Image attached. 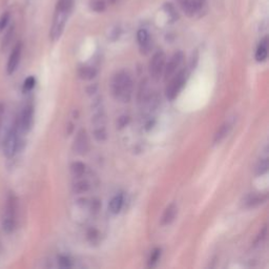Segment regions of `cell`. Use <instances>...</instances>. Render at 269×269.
<instances>
[{"label": "cell", "instance_id": "cell-1", "mask_svg": "<svg viewBox=\"0 0 269 269\" xmlns=\"http://www.w3.org/2000/svg\"><path fill=\"white\" fill-rule=\"evenodd\" d=\"M74 3L75 0H58L57 1L51 31H49V38L52 41H57L61 37L68 18L72 14Z\"/></svg>", "mask_w": 269, "mask_h": 269}, {"label": "cell", "instance_id": "cell-2", "mask_svg": "<svg viewBox=\"0 0 269 269\" xmlns=\"http://www.w3.org/2000/svg\"><path fill=\"white\" fill-rule=\"evenodd\" d=\"M112 94L117 100L121 102H129L133 96L134 84L128 73L121 71L117 73L111 82Z\"/></svg>", "mask_w": 269, "mask_h": 269}, {"label": "cell", "instance_id": "cell-3", "mask_svg": "<svg viewBox=\"0 0 269 269\" xmlns=\"http://www.w3.org/2000/svg\"><path fill=\"white\" fill-rule=\"evenodd\" d=\"M17 209L18 202L14 193H9L5 199V202L2 209L1 215V226L3 232L11 234L17 224Z\"/></svg>", "mask_w": 269, "mask_h": 269}, {"label": "cell", "instance_id": "cell-4", "mask_svg": "<svg viewBox=\"0 0 269 269\" xmlns=\"http://www.w3.org/2000/svg\"><path fill=\"white\" fill-rule=\"evenodd\" d=\"M188 77V73L186 69H181L172 77L171 82L168 83L165 89V95L168 100H174V99L181 92V89L186 83Z\"/></svg>", "mask_w": 269, "mask_h": 269}, {"label": "cell", "instance_id": "cell-5", "mask_svg": "<svg viewBox=\"0 0 269 269\" xmlns=\"http://www.w3.org/2000/svg\"><path fill=\"white\" fill-rule=\"evenodd\" d=\"M19 137H18V125L17 123L8 129L2 144L3 155L6 158H12L18 149Z\"/></svg>", "mask_w": 269, "mask_h": 269}, {"label": "cell", "instance_id": "cell-6", "mask_svg": "<svg viewBox=\"0 0 269 269\" xmlns=\"http://www.w3.org/2000/svg\"><path fill=\"white\" fill-rule=\"evenodd\" d=\"M165 60V54L162 51H159L153 56L151 62H149V74L155 81H158L161 78L164 72Z\"/></svg>", "mask_w": 269, "mask_h": 269}, {"label": "cell", "instance_id": "cell-7", "mask_svg": "<svg viewBox=\"0 0 269 269\" xmlns=\"http://www.w3.org/2000/svg\"><path fill=\"white\" fill-rule=\"evenodd\" d=\"M181 9L189 17H193L201 11L205 4V0H177Z\"/></svg>", "mask_w": 269, "mask_h": 269}, {"label": "cell", "instance_id": "cell-8", "mask_svg": "<svg viewBox=\"0 0 269 269\" xmlns=\"http://www.w3.org/2000/svg\"><path fill=\"white\" fill-rule=\"evenodd\" d=\"M33 117H34V108L31 104H27L19 117V121L17 122L18 129H21L22 132L26 133L32 127L33 124Z\"/></svg>", "mask_w": 269, "mask_h": 269}, {"label": "cell", "instance_id": "cell-9", "mask_svg": "<svg viewBox=\"0 0 269 269\" xmlns=\"http://www.w3.org/2000/svg\"><path fill=\"white\" fill-rule=\"evenodd\" d=\"M183 59H184V55L182 52H177L172 56V58L169 59V61L167 62V64H165V67H164L163 74H164L165 80L171 79L176 74L177 69L182 64Z\"/></svg>", "mask_w": 269, "mask_h": 269}, {"label": "cell", "instance_id": "cell-10", "mask_svg": "<svg viewBox=\"0 0 269 269\" xmlns=\"http://www.w3.org/2000/svg\"><path fill=\"white\" fill-rule=\"evenodd\" d=\"M21 53H22V43L18 42L12 49L11 55L8 57L7 60V65H6V71L8 75H12L19 65L21 59Z\"/></svg>", "mask_w": 269, "mask_h": 269}, {"label": "cell", "instance_id": "cell-11", "mask_svg": "<svg viewBox=\"0 0 269 269\" xmlns=\"http://www.w3.org/2000/svg\"><path fill=\"white\" fill-rule=\"evenodd\" d=\"M88 147H89L88 137H87L85 129L82 128L77 133V136L75 138L74 151L78 155H85L88 151Z\"/></svg>", "mask_w": 269, "mask_h": 269}, {"label": "cell", "instance_id": "cell-12", "mask_svg": "<svg viewBox=\"0 0 269 269\" xmlns=\"http://www.w3.org/2000/svg\"><path fill=\"white\" fill-rule=\"evenodd\" d=\"M267 200V195L266 194H251L248 195L245 199L243 205L246 208H252V207H256L263 204L265 201Z\"/></svg>", "mask_w": 269, "mask_h": 269}, {"label": "cell", "instance_id": "cell-13", "mask_svg": "<svg viewBox=\"0 0 269 269\" xmlns=\"http://www.w3.org/2000/svg\"><path fill=\"white\" fill-rule=\"evenodd\" d=\"M177 213H178V208H177L176 204H174V203L169 204L166 207V209L163 213V216L161 218V225L166 226V225L171 224L175 220Z\"/></svg>", "mask_w": 269, "mask_h": 269}, {"label": "cell", "instance_id": "cell-14", "mask_svg": "<svg viewBox=\"0 0 269 269\" xmlns=\"http://www.w3.org/2000/svg\"><path fill=\"white\" fill-rule=\"evenodd\" d=\"M137 40L141 49H144V51H147L149 45H151V36H149V33L145 28L139 29L137 33Z\"/></svg>", "mask_w": 269, "mask_h": 269}, {"label": "cell", "instance_id": "cell-15", "mask_svg": "<svg viewBox=\"0 0 269 269\" xmlns=\"http://www.w3.org/2000/svg\"><path fill=\"white\" fill-rule=\"evenodd\" d=\"M267 55H268V38L265 37L257 48L256 60L258 62H263L267 59Z\"/></svg>", "mask_w": 269, "mask_h": 269}, {"label": "cell", "instance_id": "cell-16", "mask_svg": "<svg viewBox=\"0 0 269 269\" xmlns=\"http://www.w3.org/2000/svg\"><path fill=\"white\" fill-rule=\"evenodd\" d=\"M231 128H232V124L229 122H225L224 124H222L221 127L218 129V132L215 135L214 144L221 143L226 138V136L229 134V132H231Z\"/></svg>", "mask_w": 269, "mask_h": 269}, {"label": "cell", "instance_id": "cell-17", "mask_svg": "<svg viewBox=\"0 0 269 269\" xmlns=\"http://www.w3.org/2000/svg\"><path fill=\"white\" fill-rule=\"evenodd\" d=\"M122 206H123V197L122 195H118L114 197L111 203H109V211L113 214H118L120 213Z\"/></svg>", "mask_w": 269, "mask_h": 269}, {"label": "cell", "instance_id": "cell-18", "mask_svg": "<svg viewBox=\"0 0 269 269\" xmlns=\"http://www.w3.org/2000/svg\"><path fill=\"white\" fill-rule=\"evenodd\" d=\"M97 74V71L92 67V66H82L79 69V76L85 80H89V79H93Z\"/></svg>", "mask_w": 269, "mask_h": 269}, {"label": "cell", "instance_id": "cell-19", "mask_svg": "<svg viewBox=\"0 0 269 269\" xmlns=\"http://www.w3.org/2000/svg\"><path fill=\"white\" fill-rule=\"evenodd\" d=\"M71 171L75 177H81L85 173V165L81 162H75L71 167Z\"/></svg>", "mask_w": 269, "mask_h": 269}, {"label": "cell", "instance_id": "cell-20", "mask_svg": "<svg viewBox=\"0 0 269 269\" xmlns=\"http://www.w3.org/2000/svg\"><path fill=\"white\" fill-rule=\"evenodd\" d=\"M13 35H14V26L12 25L11 27H9V28L7 29L6 33H5V35H4V37H3V39H2V43H1L2 49H5V48L8 46V44L11 43L12 38H13Z\"/></svg>", "mask_w": 269, "mask_h": 269}, {"label": "cell", "instance_id": "cell-21", "mask_svg": "<svg viewBox=\"0 0 269 269\" xmlns=\"http://www.w3.org/2000/svg\"><path fill=\"white\" fill-rule=\"evenodd\" d=\"M268 169V159H261L260 162L258 163L257 167H256V174L258 176H261L263 174H265Z\"/></svg>", "mask_w": 269, "mask_h": 269}, {"label": "cell", "instance_id": "cell-22", "mask_svg": "<svg viewBox=\"0 0 269 269\" xmlns=\"http://www.w3.org/2000/svg\"><path fill=\"white\" fill-rule=\"evenodd\" d=\"M161 256V249H159V248H156L155 251L152 253L151 255V258H149V261H148V266H155L156 263L158 262L159 260V258H160Z\"/></svg>", "mask_w": 269, "mask_h": 269}, {"label": "cell", "instance_id": "cell-23", "mask_svg": "<svg viewBox=\"0 0 269 269\" xmlns=\"http://www.w3.org/2000/svg\"><path fill=\"white\" fill-rule=\"evenodd\" d=\"M9 17H11V15H9L8 12H5L1 16H0V32L4 31V29L6 28L7 24L9 22Z\"/></svg>", "mask_w": 269, "mask_h": 269}, {"label": "cell", "instance_id": "cell-24", "mask_svg": "<svg viewBox=\"0 0 269 269\" xmlns=\"http://www.w3.org/2000/svg\"><path fill=\"white\" fill-rule=\"evenodd\" d=\"M88 189V183L85 181H80L74 185V192L77 194H82L84 192H87Z\"/></svg>", "mask_w": 269, "mask_h": 269}, {"label": "cell", "instance_id": "cell-25", "mask_svg": "<svg viewBox=\"0 0 269 269\" xmlns=\"http://www.w3.org/2000/svg\"><path fill=\"white\" fill-rule=\"evenodd\" d=\"M35 84H36V80H35L34 77H28V78H26L24 83H23V91L24 92L32 91V89L35 86Z\"/></svg>", "mask_w": 269, "mask_h": 269}, {"label": "cell", "instance_id": "cell-26", "mask_svg": "<svg viewBox=\"0 0 269 269\" xmlns=\"http://www.w3.org/2000/svg\"><path fill=\"white\" fill-rule=\"evenodd\" d=\"M59 264H60V266L63 267V268L71 267V261H69V259L66 258V257H60V258H59Z\"/></svg>", "mask_w": 269, "mask_h": 269}, {"label": "cell", "instance_id": "cell-27", "mask_svg": "<svg viewBox=\"0 0 269 269\" xmlns=\"http://www.w3.org/2000/svg\"><path fill=\"white\" fill-rule=\"evenodd\" d=\"M266 235H267V227H266V226H264V228L262 229V232L260 233V235H259V236H258V238H257V240H256V244H257V243H260V242H262V241L264 240V239L266 238Z\"/></svg>", "mask_w": 269, "mask_h": 269}, {"label": "cell", "instance_id": "cell-28", "mask_svg": "<svg viewBox=\"0 0 269 269\" xmlns=\"http://www.w3.org/2000/svg\"><path fill=\"white\" fill-rule=\"evenodd\" d=\"M3 117H4V105L3 103H0V129H1L2 126Z\"/></svg>", "mask_w": 269, "mask_h": 269}, {"label": "cell", "instance_id": "cell-29", "mask_svg": "<svg viewBox=\"0 0 269 269\" xmlns=\"http://www.w3.org/2000/svg\"><path fill=\"white\" fill-rule=\"evenodd\" d=\"M127 122H128V117H121L120 119H119L118 125L120 127H123V126H125L127 124Z\"/></svg>", "mask_w": 269, "mask_h": 269}]
</instances>
